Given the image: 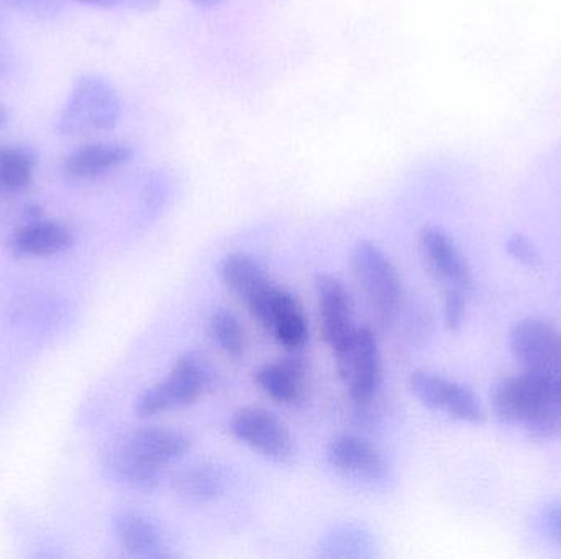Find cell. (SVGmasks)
<instances>
[{"instance_id": "obj_13", "label": "cell", "mask_w": 561, "mask_h": 559, "mask_svg": "<svg viewBox=\"0 0 561 559\" xmlns=\"http://www.w3.org/2000/svg\"><path fill=\"white\" fill-rule=\"evenodd\" d=\"M307 377H309V364L302 357L293 354L270 361L256 370L255 383L260 389L280 404V406H300L307 396Z\"/></svg>"}, {"instance_id": "obj_3", "label": "cell", "mask_w": 561, "mask_h": 559, "mask_svg": "<svg viewBox=\"0 0 561 559\" xmlns=\"http://www.w3.org/2000/svg\"><path fill=\"white\" fill-rule=\"evenodd\" d=\"M121 110V97L107 79L82 75L62 107L56 130L65 137L112 130L118 124Z\"/></svg>"}, {"instance_id": "obj_26", "label": "cell", "mask_w": 561, "mask_h": 559, "mask_svg": "<svg viewBox=\"0 0 561 559\" xmlns=\"http://www.w3.org/2000/svg\"><path fill=\"white\" fill-rule=\"evenodd\" d=\"M540 524L547 537L561 547V502L546 505L540 515Z\"/></svg>"}, {"instance_id": "obj_10", "label": "cell", "mask_w": 561, "mask_h": 559, "mask_svg": "<svg viewBox=\"0 0 561 559\" xmlns=\"http://www.w3.org/2000/svg\"><path fill=\"white\" fill-rule=\"evenodd\" d=\"M419 253L425 269L442 292H465L470 294L473 278L471 268L460 246L437 225L422 226L417 236Z\"/></svg>"}, {"instance_id": "obj_19", "label": "cell", "mask_w": 561, "mask_h": 559, "mask_svg": "<svg viewBox=\"0 0 561 559\" xmlns=\"http://www.w3.org/2000/svg\"><path fill=\"white\" fill-rule=\"evenodd\" d=\"M71 232L61 223L46 220L20 226L10 240V248L15 255L33 258L58 255L71 248Z\"/></svg>"}, {"instance_id": "obj_16", "label": "cell", "mask_w": 561, "mask_h": 559, "mask_svg": "<svg viewBox=\"0 0 561 559\" xmlns=\"http://www.w3.org/2000/svg\"><path fill=\"white\" fill-rule=\"evenodd\" d=\"M114 534L130 557L145 559L171 558L163 532L140 512H118L114 517Z\"/></svg>"}, {"instance_id": "obj_6", "label": "cell", "mask_w": 561, "mask_h": 559, "mask_svg": "<svg viewBox=\"0 0 561 559\" xmlns=\"http://www.w3.org/2000/svg\"><path fill=\"white\" fill-rule=\"evenodd\" d=\"M336 373L353 403L366 406L375 399L382 383V360L378 340L369 328H356L345 345L333 351Z\"/></svg>"}, {"instance_id": "obj_29", "label": "cell", "mask_w": 561, "mask_h": 559, "mask_svg": "<svg viewBox=\"0 0 561 559\" xmlns=\"http://www.w3.org/2000/svg\"><path fill=\"white\" fill-rule=\"evenodd\" d=\"M7 114L5 110H3L2 107H0V125L3 124V120H5Z\"/></svg>"}, {"instance_id": "obj_2", "label": "cell", "mask_w": 561, "mask_h": 559, "mask_svg": "<svg viewBox=\"0 0 561 559\" xmlns=\"http://www.w3.org/2000/svg\"><path fill=\"white\" fill-rule=\"evenodd\" d=\"M350 266L369 312L382 325L391 324L401 311L404 284L388 253L371 240H359L353 246Z\"/></svg>"}, {"instance_id": "obj_7", "label": "cell", "mask_w": 561, "mask_h": 559, "mask_svg": "<svg viewBox=\"0 0 561 559\" xmlns=\"http://www.w3.org/2000/svg\"><path fill=\"white\" fill-rule=\"evenodd\" d=\"M260 327L273 335L280 347L299 351L309 341V318L296 295L273 282L252 304L247 305Z\"/></svg>"}, {"instance_id": "obj_24", "label": "cell", "mask_w": 561, "mask_h": 559, "mask_svg": "<svg viewBox=\"0 0 561 559\" xmlns=\"http://www.w3.org/2000/svg\"><path fill=\"white\" fill-rule=\"evenodd\" d=\"M468 294L465 292H445L444 322L448 330L457 331L463 327L467 318Z\"/></svg>"}, {"instance_id": "obj_25", "label": "cell", "mask_w": 561, "mask_h": 559, "mask_svg": "<svg viewBox=\"0 0 561 559\" xmlns=\"http://www.w3.org/2000/svg\"><path fill=\"white\" fill-rule=\"evenodd\" d=\"M506 249L516 261L524 266H536L539 263V249L529 236L514 233L507 238Z\"/></svg>"}, {"instance_id": "obj_12", "label": "cell", "mask_w": 561, "mask_h": 559, "mask_svg": "<svg viewBox=\"0 0 561 559\" xmlns=\"http://www.w3.org/2000/svg\"><path fill=\"white\" fill-rule=\"evenodd\" d=\"M316 292L323 340L332 351L339 350L358 328L352 294L342 279L327 272L317 275Z\"/></svg>"}, {"instance_id": "obj_21", "label": "cell", "mask_w": 561, "mask_h": 559, "mask_svg": "<svg viewBox=\"0 0 561 559\" xmlns=\"http://www.w3.org/2000/svg\"><path fill=\"white\" fill-rule=\"evenodd\" d=\"M373 538L358 525L342 524L333 527L320 541L319 555L325 558H369Z\"/></svg>"}, {"instance_id": "obj_11", "label": "cell", "mask_w": 561, "mask_h": 559, "mask_svg": "<svg viewBox=\"0 0 561 559\" xmlns=\"http://www.w3.org/2000/svg\"><path fill=\"white\" fill-rule=\"evenodd\" d=\"M327 462L336 475L356 485H385L391 473L385 455L368 440L352 433H343L329 443Z\"/></svg>"}, {"instance_id": "obj_4", "label": "cell", "mask_w": 561, "mask_h": 559, "mask_svg": "<svg viewBox=\"0 0 561 559\" xmlns=\"http://www.w3.org/2000/svg\"><path fill=\"white\" fill-rule=\"evenodd\" d=\"M511 353L519 373L561 393V330L540 317H526L510 334Z\"/></svg>"}, {"instance_id": "obj_1", "label": "cell", "mask_w": 561, "mask_h": 559, "mask_svg": "<svg viewBox=\"0 0 561 559\" xmlns=\"http://www.w3.org/2000/svg\"><path fill=\"white\" fill-rule=\"evenodd\" d=\"M497 420L534 439L561 435V393L527 374L503 377L491 389Z\"/></svg>"}, {"instance_id": "obj_28", "label": "cell", "mask_w": 561, "mask_h": 559, "mask_svg": "<svg viewBox=\"0 0 561 559\" xmlns=\"http://www.w3.org/2000/svg\"><path fill=\"white\" fill-rule=\"evenodd\" d=\"M190 2L201 7V9H213V7L220 5L224 0H190Z\"/></svg>"}, {"instance_id": "obj_8", "label": "cell", "mask_w": 561, "mask_h": 559, "mask_svg": "<svg viewBox=\"0 0 561 559\" xmlns=\"http://www.w3.org/2000/svg\"><path fill=\"white\" fill-rule=\"evenodd\" d=\"M233 439L270 462L289 463L296 455V442L286 423L263 407H242L229 423Z\"/></svg>"}, {"instance_id": "obj_27", "label": "cell", "mask_w": 561, "mask_h": 559, "mask_svg": "<svg viewBox=\"0 0 561 559\" xmlns=\"http://www.w3.org/2000/svg\"><path fill=\"white\" fill-rule=\"evenodd\" d=\"M76 2L85 3L94 7H118L125 5L128 9L138 10V12H150L158 7L160 0H76Z\"/></svg>"}, {"instance_id": "obj_23", "label": "cell", "mask_w": 561, "mask_h": 559, "mask_svg": "<svg viewBox=\"0 0 561 559\" xmlns=\"http://www.w3.org/2000/svg\"><path fill=\"white\" fill-rule=\"evenodd\" d=\"M209 330L220 350L230 358H240L245 353L247 338L242 324L233 312L217 308L209 318Z\"/></svg>"}, {"instance_id": "obj_22", "label": "cell", "mask_w": 561, "mask_h": 559, "mask_svg": "<svg viewBox=\"0 0 561 559\" xmlns=\"http://www.w3.org/2000/svg\"><path fill=\"white\" fill-rule=\"evenodd\" d=\"M36 156L30 148L0 147V193H20L32 184Z\"/></svg>"}, {"instance_id": "obj_9", "label": "cell", "mask_w": 561, "mask_h": 559, "mask_svg": "<svg viewBox=\"0 0 561 559\" xmlns=\"http://www.w3.org/2000/svg\"><path fill=\"white\" fill-rule=\"evenodd\" d=\"M409 389L419 403L458 422L477 426L484 420L483 404L471 387L432 371H414Z\"/></svg>"}, {"instance_id": "obj_5", "label": "cell", "mask_w": 561, "mask_h": 559, "mask_svg": "<svg viewBox=\"0 0 561 559\" xmlns=\"http://www.w3.org/2000/svg\"><path fill=\"white\" fill-rule=\"evenodd\" d=\"M213 381L207 364L193 353L178 358L168 376L153 384L135 400L137 416H160L170 410L193 406L203 397Z\"/></svg>"}, {"instance_id": "obj_20", "label": "cell", "mask_w": 561, "mask_h": 559, "mask_svg": "<svg viewBox=\"0 0 561 559\" xmlns=\"http://www.w3.org/2000/svg\"><path fill=\"white\" fill-rule=\"evenodd\" d=\"M174 494L186 504L203 505L216 501L226 488V476L213 463H197L181 469L171 481Z\"/></svg>"}, {"instance_id": "obj_14", "label": "cell", "mask_w": 561, "mask_h": 559, "mask_svg": "<svg viewBox=\"0 0 561 559\" xmlns=\"http://www.w3.org/2000/svg\"><path fill=\"white\" fill-rule=\"evenodd\" d=\"M118 442L148 465L160 469L183 458L191 450V440L183 432L164 427H140L125 433Z\"/></svg>"}, {"instance_id": "obj_18", "label": "cell", "mask_w": 561, "mask_h": 559, "mask_svg": "<svg viewBox=\"0 0 561 559\" xmlns=\"http://www.w3.org/2000/svg\"><path fill=\"white\" fill-rule=\"evenodd\" d=\"M104 469L108 478L131 491L153 492L161 482V469L138 458L121 442L108 446L104 455Z\"/></svg>"}, {"instance_id": "obj_15", "label": "cell", "mask_w": 561, "mask_h": 559, "mask_svg": "<svg viewBox=\"0 0 561 559\" xmlns=\"http://www.w3.org/2000/svg\"><path fill=\"white\" fill-rule=\"evenodd\" d=\"M134 154V150L124 143L82 144L65 158L62 170L72 179H98L130 163Z\"/></svg>"}, {"instance_id": "obj_17", "label": "cell", "mask_w": 561, "mask_h": 559, "mask_svg": "<svg viewBox=\"0 0 561 559\" xmlns=\"http://www.w3.org/2000/svg\"><path fill=\"white\" fill-rule=\"evenodd\" d=\"M219 276L224 286L245 305L252 304L275 282L266 269L245 253L224 256L219 265Z\"/></svg>"}]
</instances>
